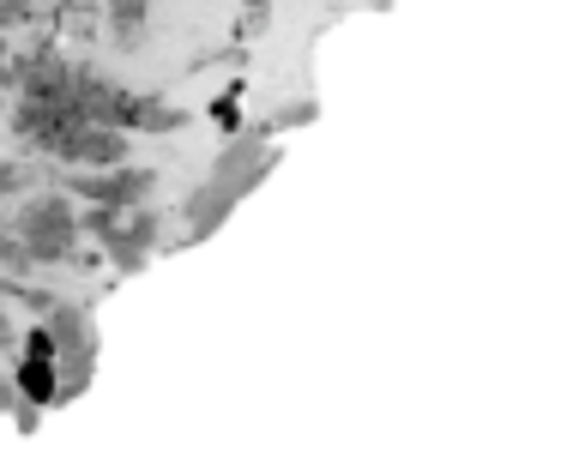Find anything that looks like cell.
I'll list each match as a JSON object with an SVG mask.
<instances>
[{"mask_svg":"<svg viewBox=\"0 0 561 458\" xmlns=\"http://www.w3.org/2000/svg\"><path fill=\"white\" fill-rule=\"evenodd\" d=\"M55 386H61V374H55V350H49V332H31L25 337V356H19V392L31 398V404H55Z\"/></svg>","mask_w":561,"mask_h":458,"instance_id":"cell-7","label":"cell"},{"mask_svg":"<svg viewBox=\"0 0 561 458\" xmlns=\"http://www.w3.org/2000/svg\"><path fill=\"white\" fill-rule=\"evenodd\" d=\"M272 163H278V151H272L260 133H242V139L224 145L211 181L199 193H187V205H182V211H187V236H211V229H218L224 217H230L236 205H242L248 193L272 175Z\"/></svg>","mask_w":561,"mask_h":458,"instance_id":"cell-1","label":"cell"},{"mask_svg":"<svg viewBox=\"0 0 561 458\" xmlns=\"http://www.w3.org/2000/svg\"><path fill=\"white\" fill-rule=\"evenodd\" d=\"M19 187V163H0V193H13Z\"/></svg>","mask_w":561,"mask_h":458,"instance_id":"cell-9","label":"cell"},{"mask_svg":"<svg viewBox=\"0 0 561 458\" xmlns=\"http://www.w3.org/2000/svg\"><path fill=\"white\" fill-rule=\"evenodd\" d=\"M61 163H79V169H115L127 163V133L122 127H103V121H85L61 139Z\"/></svg>","mask_w":561,"mask_h":458,"instance_id":"cell-5","label":"cell"},{"mask_svg":"<svg viewBox=\"0 0 561 458\" xmlns=\"http://www.w3.org/2000/svg\"><path fill=\"white\" fill-rule=\"evenodd\" d=\"M73 193L85 205H122V211H134V205H146L151 193H158V175L139 163H115V169H85V175H73Z\"/></svg>","mask_w":561,"mask_h":458,"instance_id":"cell-4","label":"cell"},{"mask_svg":"<svg viewBox=\"0 0 561 458\" xmlns=\"http://www.w3.org/2000/svg\"><path fill=\"white\" fill-rule=\"evenodd\" d=\"M13 236L31 248V265H61L79 253V211L67 193H37V199L19 211Z\"/></svg>","mask_w":561,"mask_h":458,"instance_id":"cell-2","label":"cell"},{"mask_svg":"<svg viewBox=\"0 0 561 458\" xmlns=\"http://www.w3.org/2000/svg\"><path fill=\"white\" fill-rule=\"evenodd\" d=\"M0 108H7V91H0Z\"/></svg>","mask_w":561,"mask_h":458,"instance_id":"cell-10","label":"cell"},{"mask_svg":"<svg viewBox=\"0 0 561 458\" xmlns=\"http://www.w3.org/2000/svg\"><path fill=\"white\" fill-rule=\"evenodd\" d=\"M43 332H49L55 374H61L55 398H73L79 386L91 380V362H98V337H91L85 308H73V301H49V308H43Z\"/></svg>","mask_w":561,"mask_h":458,"instance_id":"cell-3","label":"cell"},{"mask_svg":"<svg viewBox=\"0 0 561 458\" xmlns=\"http://www.w3.org/2000/svg\"><path fill=\"white\" fill-rule=\"evenodd\" d=\"M0 272H7V277H25L31 272V248L19 236H7V229H0Z\"/></svg>","mask_w":561,"mask_h":458,"instance_id":"cell-8","label":"cell"},{"mask_svg":"<svg viewBox=\"0 0 561 458\" xmlns=\"http://www.w3.org/2000/svg\"><path fill=\"white\" fill-rule=\"evenodd\" d=\"M103 248H110V260L122 265V272H139V265H146V253L158 248V211L134 205V211L115 224V236H103Z\"/></svg>","mask_w":561,"mask_h":458,"instance_id":"cell-6","label":"cell"}]
</instances>
